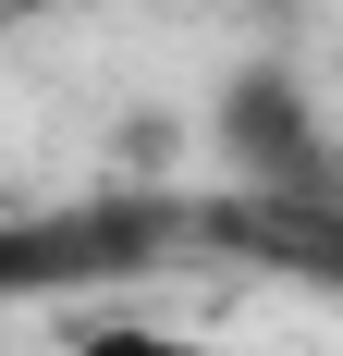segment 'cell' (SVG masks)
<instances>
[{"label": "cell", "instance_id": "obj_1", "mask_svg": "<svg viewBox=\"0 0 343 356\" xmlns=\"http://www.w3.org/2000/svg\"><path fill=\"white\" fill-rule=\"evenodd\" d=\"M184 197H62V209H0V307H62V295H123L196 246Z\"/></svg>", "mask_w": 343, "mask_h": 356}, {"label": "cell", "instance_id": "obj_2", "mask_svg": "<svg viewBox=\"0 0 343 356\" xmlns=\"http://www.w3.org/2000/svg\"><path fill=\"white\" fill-rule=\"evenodd\" d=\"M208 147H221V172L245 184V209H331L343 197V147H331V111L307 99V74L258 49V62L221 74V99H208Z\"/></svg>", "mask_w": 343, "mask_h": 356}, {"label": "cell", "instance_id": "obj_3", "mask_svg": "<svg viewBox=\"0 0 343 356\" xmlns=\"http://www.w3.org/2000/svg\"><path fill=\"white\" fill-rule=\"evenodd\" d=\"M62 356H208L196 332H172V320H86Z\"/></svg>", "mask_w": 343, "mask_h": 356}, {"label": "cell", "instance_id": "obj_4", "mask_svg": "<svg viewBox=\"0 0 343 356\" xmlns=\"http://www.w3.org/2000/svg\"><path fill=\"white\" fill-rule=\"evenodd\" d=\"M25 13H208V0H25Z\"/></svg>", "mask_w": 343, "mask_h": 356}]
</instances>
